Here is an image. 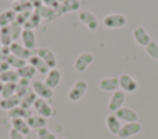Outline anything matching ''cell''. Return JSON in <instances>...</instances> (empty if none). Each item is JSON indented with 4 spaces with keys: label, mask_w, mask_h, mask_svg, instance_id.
Segmentation results:
<instances>
[{
    "label": "cell",
    "mask_w": 158,
    "mask_h": 139,
    "mask_svg": "<svg viewBox=\"0 0 158 139\" xmlns=\"http://www.w3.org/2000/svg\"><path fill=\"white\" fill-rule=\"evenodd\" d=\"M146 53L148 54V57H151L154 60H158V43L154 41H151L146 47Z\"/></svg>",
    "instance_id": "34"
},
{
    "label": "cell",
    "mask_w": 158,
    "mask_h": 139,
    "mask_svg": "<svg viewBox=\"0 0 158 139\" xmlns=\"http://www.w3.org/2000/svg\"><path fill=\"white\" fill-rule=\"evenodd\" d=\"M27 124L31 129H41V128H44L47 125V118L42 117V116H38V114H32L27 119Z\"/></svg>",
    "instance_id": "22"
},
{
    "label": "cell",
    "mask_w": 158,
    "mask_h": 139,
    "mask_svg": "<svg viewBox=\"0 0 158 139\" xmlns=\"http://www.w3.org/2000/svg\"><path fill=\"white\" fill-rule=\"evenodd\" d=\"M79 17V21L89 30V31H95L99 26V20L98 17L95 16V14H93L91 11L89 10H83L79 12L78 15Z\"/></svg>",
    "instance_id": "7"
},
{
    "label": "cell",
    "mask_w": 158,
    "mask_h": 139,
    "mask_svg": "<svg viewBox=\"0 0 158 139\" xmlns=\"http://www.w3.org/2000/svg\"><path fill=\"white\" fill-rule=\"evenodd\" d=\"M10 1H14V2H16V1H21V0H10Z\"/></svg>",
    "instance_id": "44"
},
{
    "label": "cell",
    "mask_w": 158,
    "mask_h": 139,
    "mask_svg": "<svg viewBox=\"0 0 158 139\" xmlns=\"http://www.w3.org/2000/svg\"><path fill=\"white\" fill-rule=\"evenodd\" d=\"M20 102H21V98L16 95L7 97V98H1L0 100V108L5 109V111H10V109L15 108L16 106H20Z\"/></svg>",
    "instance_id": "24"
},
{
    "label": "cell",
    "mask_w": 158,
    "mask_h": 139,
    "mask_svg": "<svg viewBox=\"0 0 158 139\" xmlns=\"http://www.w3.org/2000/svg\"><path fill=\"white\" fill-rule=\"evenodd\" d=\"M36 12L40 15V17H43L46 20H53L56 17V14H57V10L52 9V7H48L46 5H42L40 6L38 9H36ZM58 15V14H57Z\"/></svg>",
    "instance_id": "28"
},
{
    "label": "cell",
    "mask_w": 158,
    "mask_h": 139,
    "mask_svg": "<svg viewBox=\"0 0 158 139\" xmlns=\"http://www.w3.org/2000/svg\"><path fill=\"white\" fill-rule=\"evenodd\" d=\"M33 108H35V111L37 112L38 116H42L44 118H49L54 114V109L47 102V100H43V98H40V97H37V100L35 101Z\"/></svg>",
    "instance_id": "10"
},
{
    "label": "cell",
    "mask_w": 158,
    "mask_h": 139,
    "mask_svg": "<svg viewBox=\"0 0 158 139\" xmlns=\"http://www.w3.org/2000/svg\"><path fill=\"white\" fill-rule=\"evenodd\" d=\"M20 80V76L17 74V71L15 69H9L6 71H4L2 74H0V81L2 84L6 82H17Z\"/></svg>",
    "instance_id": "26"
},
{
    "label": "cell",
    "mask_w": 158,
    "mask_h": 139,
    "mask_svg": "<svg viewBox=\"0 0 158 139\" xmlns=\"http://www.w3.org/2000/svg\"><path fill=\"white\" fill-rule=\"evenodd\" d=\"M10 52H11V54H14V55H16V57H19L23 60H28L33 55L32 50L27 49L23 44L17 43V42H12L10 44Z\"/></svg>",
    "instance_id": "13"
},
{
    "label": "cell",
    "mask_w": 158,
    "mask_h": 139,
    "mask_svg": "<svg viewBox=\"0 0 158 139\" xmlns=\"http://www.w3.org/2000/svg\"><path fill=\"white\" fill-rule=\"evenodd\" d=\"M12 36H11V31H10V27L6 26V27H2L1 28V46H6V47H10V44L12 43Z\"/></svg>",
    "instance_id": "33"
},
{
    "label": "cell",
    "mask_w": 158,
    "mask_h": 139,
    "mask_svg": "<svg viewBox=\"0 0 158 139\" xmlns=\"http://www.w3.org/2000/svg\"><path fill=\"white\" fill-rule=\"evenodd\" d=\"M37 100V95L32 91V89L21 98V102H20V106L23 107V108H27V109H31V107H33V103L35 101Z\"/></svg>",
    "instance_id": "27"
},
{
    "label": "cell",
    "mask_w": 158,
    "mask_h": 139,
    "mask_svg": "<svg viewBox=\"0 0 158 139\" xmlns=\"http://www.w3.org/2000/svg\"><path fill=\"white\" fill-rule=\"evenodd\" d=\"M30 90H31V87H30V81L28 80L20 79L16 82V96H19L20 98H22Z\"/></svg>",
    "instance_id": "29"
},
{
    "label": "cell",
    "mask_w": 158,
    "mask_h": 139,
    "mask_svg": "<svg viewBox=\"0 0 158 139\" xmlns=\"http://www.w3.org/2000/svg\"><path fill=\"white\" fill-rule=\"evenodd\" d=\"M16 95V82H6L2 86L1 98H7Z\"/></svg>",
    "instance_id": "32"
},
{
    "label": "cell",
    "mask_w": 158,
    "mask_h": 139,
    "mask_svg": "<svg viewBox=\"0 0 158 139\" xmlns=\"http://www.w3.org/2000/svg\"><path fill=\"white\" fill-rule=\"evenodd\" d=\"M40 20H41L40 15H38L36 11H35V12H32V14H31V16H30V18L27 20V22L23 25V28L33 30L35 27H37V26H38V23H40Z\"/></svg>",
    "instance_id": "35"
},
{
    "label": "cell",
    "mask_w": 158,
    "mask_h": 139,
    "mask_svg": "<svg viewBox=\"0 0 158 139\" xmlns=\"http://www.w3.org/2000/svg\"><path fill=\"white\" fill-rule=\"evenodd\" d=\"M86 90H88V84H86L85 80H78V81H75L73 84V86L68 91V98H69V101H72V102L80 101L84 97Z\"/></svg>",
    "instance_id": "2"
},
{
    "label": "cell",
    "mask_w": 158,
    "mask_h": 139,
    "mask_svg": "<svg viewBox=\"0 0 158 139\" xmlns=\"http://www.w3.org/2000/svg\"><path fill=\"white\" fill-rule=\"evenodd\" d=\"M57 139H63V138H57Z\"/></svg>",
    "instance_id": "45"
},
{
    "label": "cell",
    "mask_w": 158,
    "mask_h": 139,
    "mask_svg": "<svg viewBox=\"0 0 158 139\" xmlns=\"http://www.w3.org/2000/svg\"><path fill=\"white\" fill-rule=\"evenodd\" d=\"M5 62L9 64V66H10V68H14L15 70H17V69H20V68H22L23 65H26V64H27V62H26V60H23V59H21V58H19V57H16V55H14V54H10V55L5 59Z\"/></svg>",
    "instance_id": "31"
},
{
    "label": "cell",
    "mask_w": 158,
    "mask_h": 139,
    "mask_svg": "<svg viewBox=\"0 0 158 139\" xmlns=\"http://www.w3.org/2000/svg\"><path fill=\"white\" fill-rule=\"evenodd\" d=\"M93 62H94V55L91 53H89V52H83L81 54H79L75 58V60H74V69L77 71H79V73H83V71H85L89 68V65Z\"/></svg>",
    "instance_id": "8"
},
{
    "label": "cell",
    "mask_w": 158,
    "mask_h": 139,
    "mask_svg": "<svg viewBox=\"0 0 158 139\" xmlns=\"http://www.w3.org/2000/svg\"><path fill=\"white\" fill-rule=\"evenodd\" d=\"M2 86H4V84L0 81V96H1V92H2Z\"/></svg>",
    "instance_id": "41"
},
{
    "label": "cell",
    "mask_w": 158,
    "mask_h": 139,
    "mask_svg": "<svg viewBox=\"0 0 158 139\" xmlns=\"http://www.w3.org/2000/svg\"><path fill=\"white\" fill-rule=\"evenodd\" d=\"M11 9H12L16 14H20V12L32 11L33 6H32V4H31L28 0H21V1H16V2H14Z\"/></svg>",
    "instance_id": "30"
},
{
    "label": "cell",
    "mask_w": 158,
    "mask_h": 139,
    "mask_svg": "<svg viewBox=\"0 0 158 139\" xmlns=\"http://www.w3.org/2000/svg\"><path fill=\"white\" fill-rule=\"evenodd\" d=\"M60 79H62V74H60V71H59L58 69H56V68H54V69H49V71L46 74L44 84H46L49 89L54 90L56 87L59 86Z\"/></svg>",
    "instance_id": "16"
},
{
    "label": "cell",
    "mask_w": 158,
    "mask_h": 139,
    "mask_svg": "<svg viewBox=\"0 0 158 139\" xmlns=\"http://www.w3.org/2000/svg\"><path fill=\"white\" fill-rule=\"evenodd\" d=\"M0 46H1V28H0Z\"/></svg>",
    "instance_id": "42"
},
{
    "label": "cell",
    "mask_w": 158,
    "mask_h": 139,
    "mask_svg": "<svg viewBox=\"0 0 158 139\" xmlns=\"http://www.w3.org/2000/svg\"><path fill=\"white\" fill-rule=\"evenodd\" d=\"M105 124L107 130L112 134V135H117L120 129H121V121L115 116V113H110L106 118H105Z\"/></svg>",
    "instance_id": "17"
},
{
    "label": "cell",
    "mask_w": 158,
    "mask_h": 139,
    "mask_svg": "<svg viewBox=\"0 0 158 139\" xmlns=\"http://www.w3.org/2000/svg\"><path fill=\"white\" fill-rule=\"evenodd\" d=\"M35 54H37L47 65L49 69H54L58 64V60H57V57L56 54L53 53L52 49L47 48V47H40V48H36L35 50Z\"/></svg>",
    "instance_id": "3"
},
{
    "label": "cell",
    "mask_w": 158,
    "mask_h": 139,
    "mask_svg": "<svg viewBox=\"0 0 158 139\" xmlns=\"http://www.w3.org/2000/svg\"><path fill=\"white\" fill-rule=\"evenodd\" d=\"M16 71H17V74H19L20 79H25V80H28V81H30L31 79H33L35 74L37 73V71H36V69H35L32 65H30L28 63H27L26 65H23L22 68L17 69Z\"/></svg>",
    "instance_id": "25"
},
{
    "label": "cell",
    "mask_w": 158,
    "mask_h": 139,
    "mask_svg": "<svg viewBox=\"0 0 158 139\" xmlns=\"http://www.w3.org/2000/svg\"><path fill=\"white\" fill-rule=\"evenodd\" d=\"M16 12L12 9H7V10H2L0 12V28L10 26L12 22H15L16 20Z\"/></svg>",
    "instance_id": "21"
},
{
    "label": "cell",
    "mask_w": 158,
    "mask_h": 139,
    "mask_svg": "<svg viewBox=\"0 0 158 139\" xmlns=\"http://www.w3.org/2000/svg\"><path fill=\"white\" fill-rule=\"evenodd\" d=\"M31 89H32V91L37 95V97H40V98L51 100V98L53 97V90L49 89V87L44 84V81H41V80H35V81H32Z\"/></svg>",
    "instance_id": "6"
},
{
    "label": "cell",
    "mask_w": 158,
    "mask_h": 139,
    "mask_svg": "<svg viewBox=\"0 0 158 139\" xmlns=\"http://www.w3.org/2000/svg\"><path fill=\"white\" fill-rule=\"evenodd\" d=\"M9 69H10V66H9V64H7L5 60L0 62V74H2L4 71H6V70H9Z\"/></svg>",
    "instance_id": "40"
},
{
    "label": "cell",
    "mask_w": 158,
    "mask_h": 139,
    "mask_svg": "<svg viewBox=\"0 0 158 139\" xmlns=\"http://www.w3.org/2000/svg\"><path fill=\"white\" fill-rule=\"evenodd\" d=\"M125 98H126V93L122 90H117V91L112 92V95H111V97L109 100V103H107L109 111L112 112V113H115L117 109H120L121 107H123Z\"/></svg>",
    "instance_id": "9"
},
{
    "label": "cell",
    "mask_w": 158,
    "mask_h": 139,
    "mask_svg": "<svg viewBox=\"0 0 158 139\" xmlns=\"http://www.w3.org/2000/svg\"><path fill=\"white\" fill-rule=\"evenodd\" d=\"M142 130V124L139 122H131V123H125L121 125V129L117 134L120 139H128L133 135H137Z\"/></svg>",
    "instance_id": "5"
},
{
    "label": "cell",
    "mask_w": 158,
    "mask_h": 139,
    "mask_svg": "<svg viewBox=\"0 0 158 139\" xmlns=\"http://www.w3.org/2000/svg\"><path fill=\"white\" fill-rule=\"evenodd\" d=\"M115 116L125 123L138 122V113L133 108H130V107H121L120 109L115 112Z\"/></svg>",
    "instance_id": "11"
},
{
    "label": "cell",
    "mask_w": 158,
    "mask_h": 139,
    "mask_svg": "<svg viewBox=\"0 0 158 139\" xmlns=\"http://www.w3.org/2000/svg\"><path fill=\"white\" fill-rule=\"evenodd\" d=\"M79 7H80L79 0H65L59 5L57 12H59V15L67 14V12H74V11H78Z\"/></svg>",
    "instance_id": "19"
},
{
    "label": "cell",
    "mask_w": 158,
    "mask_h": 139,
    "mask_svg": "<svg viewBox=\"0 0 158 139\" xmlns=\"http://www.w3.org/2000/svg\"><path fill=\"white\" fill-rule=\"evenodd\" d=\"M21 39H22V44L30 49V50H35L36 49V44H37V39H36V34L33 30H28V28H23L22 33H21Z\"/></svg>",
    "instance_id": "15"
},
{
    "label": "cell",
    "mask_w": 158,
    "mask_h": 139,
    "mask_svg": "<svg viewBox=\"0 0 158 139\" xmlns=\"http://www.w3.org/2000/svg\"><path fill=\"white\" fill-rule=\"evenodd\" d=\"M99 89L102 91H107V92H115V91L120 90L118 77L117 76H109V77L101 79L99 81Z\"/></svg>",
    "instance_id": "14"
},
{
    "label": "cell",
    "mask_w": 158,
    "mask_h": 139,
    "mask_svg": "<svg viewBox=\"0 0 158 139\" xmlns=\"http://www.w3.org/2000/svg\"><path fill=\"white\" fill-rule=\"evenodd\" d=\"M11 128L17 130L19 133L23 135H28L31 132V128L27 124V121L23 118H12L11 119Z\"/></svg>",
    "instance_id": "20"
},
{
    "label": "cell",
    "mask_w": 158,
    "mask_h": 139,
    "mask_svg": "<svg viewBox=\"0 0 158 139\" xmlns=\"http://www.w3.org/2000/svg\"><path fill=\"white\" fill-rule=\"evenodd\" d=\"M132 34H133V39L137 44L142 46V47H146L152 39H151V36L149 33L147 32V30L143 27V26H136L132 31Z\"/></svg>",
    "instance_id": "12"
},
{
    "label": "cell",
    "mask_w": 158,
    "mask_h": 139,
    "mask_svg": "<svg viewBox=\"0 0 158 139\" xmlns=\"http://www.w3.org/2000/svg\"><path fill=\"white\" fill-rule=\"evenodd\" d=\"M7 116L11 119L12 118H23V119H27L30 116H32V113H31V109L23 108L21 106H16L15 108L7 111Z\"/></svg>",
    "instance_id": "23"
},
{
    "label": "cell",
    "mask_w": 158,
    "mask_h": 139,
    "mask_svg": "<svg viewBox=\"0 0 158 139\" xmlns=\"http://www.w3.org/2000/svg\"><path fill=\"white\" fill-rule=\"evenodd\" d=\"M28 64L30 65H32L35 69H36V71L37 73H40V74H42V75H46L48 71H49V68H48V65L37 55V54H33L28 60Z\"/></svg>",
    "instance_id": "18"
},
{
    "label": "cell",
    "mask_w": 158,
    "mask_h": 139,
    "mask_svg": "<svg viewBox=\"0 0 158 139\" xmlns=\"http://www.w3.org/2000/svg\"><path fill=\"white\" fill-rule=\"evenodd\" d=\"M41 1H42V5H46V6L52 7V9H54V10H58V7H59V5H60L57 0H41Z\"/></svg>",
    "instance_id": "38"
},
{
    "label": "cell",
    "mask_w": 158,
    "mask_h": 139,
    "mask_svg": "<svg viewBox=\"0 0 158 139\" xmlns=\"http://www.w3.org/2000/svg\"><path fill=\"white\" fill-rule=\"evenodd\" d=\"M0 48H1V46H0Z\"/></svg>",
    "instance_id": "46"
},
{
    "label": "cell",
    "mask_w": 158,
    "mask_h": 139,
    "mask_svg": "<svg viewBox=\"0 0 158 139\" xmlns=\"http://www.w3.org/2000/svg\"><path fill=\"white\" fill-rule=\"evenodd\" d=\"M10 31H11V36H12V41L14 42H16L20 37H21V33H22V30H23V27L21 26V25H19L16 21L15 22H12L10 26Z\"/></svg>",
    "instance_id": "36"
},
{
    "label": "cell",
    "mask_w": 158,
    "mask_h": 139,
    "mask_svg": "<svg viewBox=\"0 0 158 139\" xmlns=\"http://www.w3.org/2000/svg\"><path fill=\"white\" fill-rule=\"evenodd\" d=\"M127 22V18L123 14H117V12H114V14H109L104 17L102 20V23L106 28H110V30H116V28H122Z\"/></svg>",
    "instance_id": "1"
},
{
    "label": "cell",
    "mask_w": 158,
    "mask_h": 139,
    "mask_svg": "<svg viewBox=\"0 0 158 139\" xmlns=\"http://www.w3.org/2000/svg\"><path fill=\"white\" fill-rule=\"evenodd\" d=\"M9 138H10V139H25V135L11 128V129L9 130Z\"/></svg>",
    "instance_id": "39"
},
{
    "label": "cell",
    "mask_w": 158,
    "mask_h": 139,
    "mask_svg": "<svg viewBox=\"0 0 158 139\" xmlns=\"http://www.w3.org/2000/svg\"><path fill=\"white\" fill-rule=\"evenodd\" d=\"M118 77V85H120V90H122L125 93H133L138 90V82L136 81L135 77H132L128 74H121Z\"/></svg>",
    "instance_id": "4"
},
{
    "label": "cell",
    "mask_w": 158,
    "mask_h": 139,
    "mask_svg": "<svg viewBox=\"0 0 158 139\" xmlns=\"http://www.w3.org/2000/svg\"><path fill=\"white\" fill-rule=\"evenodd\" d=\"M37 138L38 139H57L56 134L52 130H49L47 127L41 128V129L37 130Z\"/></svg>",
    "instance_id": "37"
},
{
    "label": "cell",
    "mask_w": 158,
    "mask_h": 139,
    "mask_svg": "<svg viewBox=\"0 0 158 139\" xmlns=\"http://www.w3.org/2000/svg\"><path fill=\"white\" fill-rule=\"evenodd\" d=\"M57 1H58L59 4H62V2H63V1H65V0H57Z\"/></svg>",
    "instance_id": "43"
}]
</instances>
